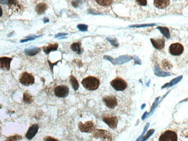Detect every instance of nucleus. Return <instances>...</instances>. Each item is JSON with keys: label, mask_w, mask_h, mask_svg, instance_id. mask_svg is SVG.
I'll use <instances>...</instances> for the list:
<instances>
[{"label": "nucleus", "mask_w": 188, "mask_h": 141, "mask_svg": "<svg viewBox=\"0 0 188 141\" xmlns=\"http://www.w3.org/2000/svg\"><path fill=\"white\" fill-rule=\"evenodd\" d=\"M82 84L86 89L93 91L97 89L100 86V80L96 77L89 76L82 80Z\"/></svg>", "instance_id": "1"}, {"label": "nucleus", "mask_w": 188, "mask_h": 141, "mask_svg": "<svg viewBox=\"0 0 188 141\" xmlns=\"http://www.w3.org/2000/svg\"><path fill=\"white\" fill-rule=\"evenodd\" d=\"M19 82L25 86H29L35 83V78L33 75L27 72H23L19 76Z\"/></svg>", "instance_id": "2"}, {"label": "nucleus", "mask_w": 188, "mask_h": 141, "mask_svg": "<svg viewBox=\"0 0 188 141\" xmlns=\"http://www.w3.org/2000/svg\"><path fill=\"white\" fill-rule=\"evenodd\" d=\"M93 136L103 141H112V135L104 130L96 129L93 132Z\"/></svg>", "instance_id": "3"}, {"label": "nucleus", "mask_w": 188, "mask_h": 141, "mask_svg": "<svg viewBox=\"0 0 188 141\" xmlns=\"http://www.w3.org/2000/svg\"><path fill=\"white\" fill-rule=\"evenodd\" d=\"M111 85L117 91H124L127 87V83L124 79L117 77L111 82Z\"/></svg>", "instance_id": "4"}, {"label": "nucleus", "mask_w": 188, "mask_h": 141, "mask_svg": "<svg viewBox=\"0 0 188 141\" xmlns=\"http://www.w3.org/2000/svg\"><path fill=\"white\" fill-rule=\"evenodd\" d=\"M78 128L82 133H93L96 130L95 125L92 121H88L85 123L80 122L78 123Z\"/></svg>", "instance_id": "5"}, {"label": "nucleus", "mask_w": 188, "mask_h": 141, "mask_svg": "<svg viewBox=\"0 0 188 141\" xmlns=\"http://www.w3.org/2000/svg\"><path fill=\"white\" fill-rule=\"evenodd\" d=\"M177 133L172 130L164 131L159 137V141H177Z\"/></svg>", "instance_id": "6"}, {"label": "nucleus", "mask_w": 188, "mask_h": 141, "mask_svg": "<svg viewBox=\"0 0 188 141\" xmlns=\"http://www.w3.org/2000/svg\"><path fill=\"white\" fill-rule=\"evenodd\" d=\"M54 94L59 98H65L69 94V88L66 85L57 86L54 89Z\"/></svg>", "instance_id": "7"}, {"label": "nucleus", "mask_w": 188, "mask_h": 141, "mask_svg": "<svg viewBox=\"0 0 188 141\" xmlns=\"http://www.w3.org/2000/svg\"><path fill=\"white\" fill-rule=\"evenodd\" d=\"M184 48L180 43H172L169 47V52L173 56H180L184 52Z\"/></svg>", "instance_id": "8"}, {"label": "nucleus", "mask_w": 188, "mask_h": 141, "mask_svg": "<svg viewBox=\"0 0 188 141\" xmlns=\"http://www.w3.org/2000/svg\"><path fill=\"white\" fill-rule=\"evenodd\" d=\"M103 121L111 129H114L117 127L118 119L116 116L105 115L103 117Z\"/></svg>", "instance_id": "9"}, {"label": "nucleus", "mask_w": 188, "mask_h": 141, "mask_svg": "<svg viewBox=\"0 0 188 141\" xmlns=\"http://www.w3.org/2000/svg\"><path fill=\"white\" fill-rule=\"evenodd\" d=\"M103 100V102H104L105 105L110 109H113L117 105V99L115 96H106Z\"/></svg>", "instance_id": "10"}, {"label": "nucleus", "mask_w": 188, "mask_h": 141, "mask_svg": "<svg viewBox=\"0 0 188 141\" xmlns=\"http://www.w3.org/2000/svg\"><path fill=\"white\" fill-rule=\"evenodd\" d=\"M12 58L2 57H0V69L4 70H9L11 68V62Z\"/></svg>", "instance_id": "11"}, {"label": "nucleus", "mask_w": 188, "mask_h": 141, "mask_svg": "<svg viewBox=\"0 0 188 141\" xmlns=\"http://www.w3.org/2000/svg\"><path fill=\"white\" fill-rule=\"evenodd\" d=\"M38 129H39V127L36 124L31 125L25 134V137L29 140L32 139L35 136V135L37 134Z\"/></svg>", "instance_id": "12"}, {"label": "nucleus", "mask_w": 188, "mask_h": 141, "mask_svg": "<svg viewBox=\"0 0 188 141\" xmlns=\"http://www.w3.org/2000/svg\"><path fill=\"white\" fill-rule=\"evenodd\" d=\"M153 46L157 49H162L165 45V39L164 38L160 39H150Z\"/></svg>", "instance_id": "13"}, {"label": "nucleus", "mask_w": 188, "mask_h": 141, "mask_svg": "<svg viewBox=\"0 0 188 141\" xmlns=\"http://www.w3.org/2000/svg\"><path fill=\"white\" fill-rule=\"evenodd\" d=\"M154 5L159 9H164L170 4V1L168 0H155Z\"/></svg>", "instance_id": "14"}, {"label": "nucleus", "mask_w": 188, "mask_h": 141, "mask_svg": "<svg viewBox=\"0 0 188 141\" xmlns=\"http://www.w3.org/2000/svg\"><path fill=\"white\" fill-rule=\"evenodd\" d=\"M58 47H59V45L57 43H50L46 46L43 47L42 48L44 52L46 54H49L51 52L57 50Z\"/></svg>", "instance_id": "15"}, {"label": "nucleus", "mask_w": 188, "mask_h": 141, "mask_svg": "<svg viewBox=\"0 0 188 141\" xmlns=\"http://www.w3.org/2000/svg\"><path fill=\"white\" fill-rule=\"evenodd\" d=\"M48 9V6L45 3L41 2L37 5L35 7V12L37 13L38 15H42L46 12Z\"/></svg>", "instance_id": "16"}, {"label": "nucleus", "mask_w": 188, "mask_h": 141, "mask_svg": "<svg viewBox=\"0 0 188 141\" xmlns=\"http://www.w3.org/2000/svg\"><path fill=\"white\" fill-rule=\"evenodd\" d=\"M71 50L74 51L77 54H80L82 52V49L81 48V44L80 42H74L71 45Z\"/></svg>", "instance_id": "17"}, {"label": "nucleus", "mask_w": 188, "mask_h": 141, "mask_svg": "<svg viewBox=\"0 0 188 141\" xmlns=\"http://www.w3.org/2000/svg\"><path fill=\"white\" fill-rule=\"evenodd\" d=\"M23 102L27 104H31L33 102L34 98L32 96L31 94H29L27 92H25L23 94Z\"/></svg>", "instance_id": "18"}, {"label": "nucleus", "mask_w": 188, "mask_h": 141, "mask_svg": "<svg viewBox=\"0 0 188 141\" xmlns=\"http://www.w3.org/2000/svg\"><path fill=\"white\" fill-rule=\"evenodd\" d=\"M162 68H163L164 70H171L172 67V62L170 61H168L167 59H164L162 61Z\"/></svg>", "instance_id": "19"}, {"label": "nucleus", "mask_w": 188, "mask_h": 141, "mask_svg": "<svg viewBox=\"0 0 188 141\" xmlns=\"http://www.w3.org/2000/svg\"><path fill=\"white\" fill-rule=\"evenodd\" d=\"M41 51V49L38 48H34L32 49H28L25 50V54L30 56H34L38 54Z\"/></svg>", "instance_id": "20"}, {"label": "nucleus", "mask_w": 188, "mask_h": 141, "mask_svg": "<svg viewBox=\"0 0 188 141\" xmlns=\"http://www.w3.org/2000/svg\"><path fill=\"white\" fill-rule=\"evenodd\" d=\"M70 83L74 90L76 91L79 88V83L78 80L76 79V78L73 75H72L70 77Z\"/></svg>", "instance_id": "21"}, {"label": "nucleus", "mask_w": 188, "mask_h": 141, "mask_svg": "<svg viewBox=\"0 0 188 141\" xmlns=\"http://www.w3.org/2000/svg\"><path fill=\"white\" fill-rule=\"evenodd\" d=\"M22 136L17 134L7 137L4 141H21L22 140Z\"/></svg>", "instance_id": "22"}, {"label": "nucleus", "mask_w": 188, "mask_h": 141, "mask_svg": "<svg viewBox=\"0 0 188 141\" xmlns=\"http://www.w3.org/2000/svg\"><path fill=\"white\" fill-rule=\"evenodd\" d=\"M96 1L99 4L102 5V6H104V7L109 6L112 3V1H106V0L105 1H99V0H97Z\"/></svg>", "instance_id": "23"}, {"label": "nucleus", "mask_w": 188, "mask_h": 141, "mask_svg": "<svg viewBox=\"0 0 188 141\" xmlns=\"http://www.w3.org/2000/svg\"><path fill=\"white\" fill-rule=\"evenodd\" d=\"M44 141H59L57 139L54 138L51 136H46L44 138Z\"/></svg>", "instance_id": "24"}, {"label": "nucleus", "mask_w": 188, "mask_h": 141, "mask_svg": "<svg viewBox=\"0 0 188 141\" xmlns=\"http://www.w3.org/2000/svg\"><path fill=\"white\" fill-rule=\"evenodd\" d=\"M137 2H138V4L139 5H146L147 4V1H144V0H142V1H137Z\"/></svg>", "instance_id": "25"}, {"label": "nucleus", "mask_w": 188, "mask_h": 141, "mask_svg": "<svg viewBox=\"0 0 188 141\" xmlns=\"http://www.w3.org/2000/svg\"><path fill=\"white\" fill-rule=\"evenodd\" d=\"M57 62H58V61H57V62H55V63H54V64H52V62H50V61L48 60V64H49V66H50V69H51V70H52V72H53V66H55V65H56Z\"/></svg>", "instance_id": "26"}, {"label": "nucleus", "mask_w": 188, "mask_h": 141, "mask_svg": "<svg viewBox=\"0 0 188 141\" xmlns=\"http://www.w3.org/2000/svg\"><path fill=\"white\" fill-rule=\"evenodd\" d=\"M78 28H79L80 30L85 31V30H86L87 29V26L86 25H78Z\"/></svg>", "instance_id": "27"}, {"label": "nucleus", "mask_w": 188, "mask_h": 141, "mask_svg": "<svg viewBox=\"0 0 188 141\" xmlns=\"http://www.w3.org/2000/svg\"><path fill=\"white\" fill-rule=\"evenodd\" d=\"M35 38V37L30 38H28V39H24V40H21V42H25L28 41H30V40H34Z\"/></svg>", "instance_id": "28"}, {"label": "nucleus", "mask_w": 188, "mask_h": 141, "mask_svg": "<svg viewBox=\"0 0 188 141\" xmlns=\"http://www.w3.org/2000/svg\"><path fill=\"white\" fill-rule=\"evenodd\" d=\"M2 9L0 5V17L2 16Z\"/></svg>", "instance_id": "29"}, {"label": "nucleus", "mask_w": 188, "mask_h": 141, "mask_svg": "<svg viewBox=\"0 0 188 141\" xmlns=\"http://www.w3.org/2000/svg\"><path fill=\"white\" fill-rule=\"evenodd\" d=\"M49 21L48 19H47V20H46V18H45V19H44V23H46V22H47V21Z\"/></svg>", "instance_id": "30"}, {"label": "nucleus", "mask_w": 188, "mask_h": 141, "mask_svg": "<svg viewBox=\"0 0 188 141\" xmlns=\"http://www.w3.org/2000/svg\"><path fill=\"white\" fill-rule=\"evenodd\" d=\"M2 105H1V104H0V109H1V108H2Z\"/></svg>", "instance_id": "31"}, {"label": "nucleus", "mask_w": 188, "mask_h": 141, "mask_svg": "<svg viewBox=\"0 0 188 141\" xmlns=\"http://www.w3.org/2000/svg\"><path fill=\"white\" fill-rule=\"evenodd\" d=\"M1 127H0V135H1Z\"/></svg>", "instance_id": "32"}]
</instances>
